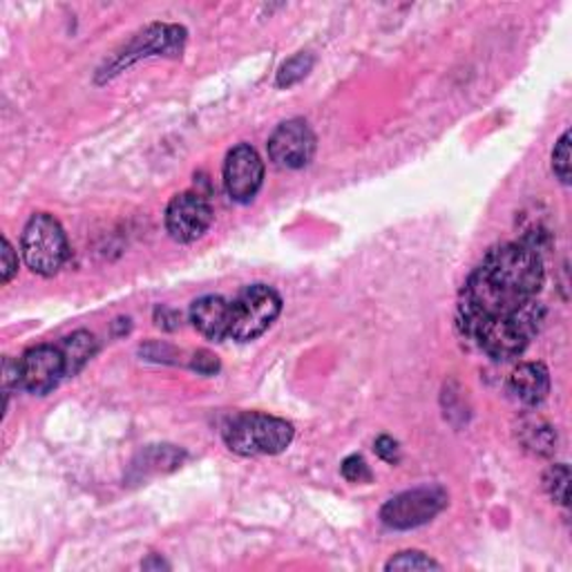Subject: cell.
I'll return each instance as SVG.
<instances>
[{"label":"cell","instance_id":"obj_11","mask_svg":"<svg viewBox=\"0 0 572 572\" xmlns=\"http://www.w3.org/2000/svg\"><path fill=\"white\" fill-rule=\"evenodd\" d=\"M19 367H21V388L36 396L50 394L54 388H59L61 378H67L65 358L61 349L54 345L32 347L19 360Z\"/></svg>","mask_w":572,"mask_h":572},{"label":"cell","instance_id":"obj_2","mask_svg":"<svg viewBox=\"0 0 572 572\" xmlns=\"http://www.w3.org/2000/svg\"><path fill=\"white\" fill-rule=\"evenodd\" d=\"M224 443L240 456H273L294 441V425L268 414H240L224 427Z\"/></svg>","mask_w":572,"mask_h":572},{"label":"cell","instance_id":"obj_22","mask_svg":"<svg viewBox=\"0 0 572 572\" xmlns=\"http://www.w3.org/2000/svg\"><path fill=\"white\" fill-rule=\"evenodd\" d=\"M373 447H375V454L380 458L392 463V465H396L401 460V447H399V443L392 436H380Z\"/></svg>","mask_w":572,"mask_h":572},{"label":"cell","instance_id":"obj_1","mask_svg":"<svg viewBox=\"0 0 572 572\" xmlns=\"http://www.w3.org/2000/svg\"><path fill=\"white\" fill-rule=\"evenodd\" d=\"M545 268L539 244H499L467 277L456 307V329L472 338L486 325L510 320L537 303Z\"/></svg>","mask_w":572,"mask_h":572},{"label":"cell","instance_id":"obj_9","mask_svg":"<svg viewBox=\"0 0 572 572\" xmlns=\"http://www.w3.org/2000/svg\"><path fill=\"white\" fill-rule=\"evenodd\" d=\"M316 155V135L303 119L284 121L268 139V157L279 168L298 170L311 163Z\"/></svg>","mask_w":572,"mask_h":572},{"label":"cell","instance_id":"obj_10","mask_svg":"<svg viewBox=\"0 0 572 572\" xmlns=\"http://www.w3.org/2000/svg\"><path fill=\"white\" fill-rule=\"evenodd\" d=\"M264 181V163L248 144L235 146L224 161V188L233 202L248 204L259 193Z\"/></svg>","mask_w":572,"mask_h":572},{"label":"cell","instance_id":"obj_6","mask_svg":"<svg viewBox=\"0 0 572 572\" xmlns=\"http://www.w3.org/2000/svg\"><path fill=\"white\" fill-rule=\"evenodd\" d=\"M445 506L447 492L441 486L416 488L390 499L380 510V519L388 528L412 530L430 523L438 512L445 510Z\"/></svg>","mask_w":572,"mask_h":572},{"label":"cell","instance_id":"obj_5","mask_svg":"<svg viewBox=\"0 0 572 572\" xmlns=\"http://www.w3.org/2000/svg\"><path fill=\"white\" fill-rule=\"evenodd\" d=\"M282 298L266 284H251L231 303V336L237 342L259 338L279 316Z\"/></svg>","mask_w":572,"mask_h":572},{"label":"cell","instance_id":"obj_16","mask_svg":"<svg viewBox=\"0 0 572 572\" xmlns=\"http://www.w3.org/2000/svg\"><path fill=\"white\" fill-rule=\"evenodd\" d=\"M314 67V56L309 52H300L286 61L277 72V87H292L300 83Z\"/></svg>","mask_w":572,"mask_h":572},{"label":"cell","instance_id":"obj_18","mask_svg":"<svg viewBox=\"0 0 572 572\" xmlns=\"http://www.w3.org/2000/svg\"><path fill=\"white\" fill-rule=\"evenodd\" d=\"M385 570H441V563H436L432 557L419 550H405L392 557L385 563Z\"/></svg>","mask_w":572,"mask_h":572},{"label":"cell","instance_id":"obj_21","mask_svg":"<svg viewBox=\"0 0 572 572\" xmlns=\"http://www.w3.org/2000/svg\"><path fill=\"white\" fill-rule=\"evenodd\" d=\"M190 367H193L202 375H213V373L220 371V360H218L215 353H211L206 349H200L193 358H190Z\"/></svg>","mask_w":572,"mask_h":572},{"label":"cell","instance_id":"obj_20","mask_svg":"<svg viewBox=\"0 0 572 572\" xmlns=\"http://www.w3.org/2000/svg\"><path fill=\"white\" fill-rule=\"evenodd\" d=\"M342 476L349 484H369L371 481V469L364 463L362 456H349L342 463Z\"/></svg>","mask_w":572,"mask_h":572},{"label":"cell","instance_id":"obj_4","mask_svg":"<svg viewBox=\"0 0 572 572\" xmlns=\"http://www.w3.org/2000/svg\"><path fill=\"white\" fill-rule=\"evenodd\" d=\"M23 259L36 275H56L70 257V246L63 226L47 213L30 218L21 240Z\"/></svg>","mask_w":572,"mask_h":572},{"label":"cell","instance_id":"obj_15","mask_svg":"<svg viewBox=\"0 0 572 572\" xmlns=\"http://www.w3.org/2000/svg\"><path fill=\"white\" fill-rule=\"evenodd\" d=\"M519 441L526 449L539 456H550L557 449V434L552 425L541 419H528L519 425Z\"/></svg>","mask_w":572,"mask_h":572},{"label":"cell","instance_id":"obj_8","mask_svg":"<svg viewBox=\"0 0 572 572\" xmlns=\"http://www.w3.org/2000/svg\"><path fill=\"white\" fill-rule=\"evenodd\" d=\"M213 224L211 204L198 193L174 195L166 209V229L174 242L190 244L204 237Z\"/></svg>","mask_w":572,"mask_h":572},{"label":"cell","instance_id":"obj_3","mask_svg":"<svg viewBox=\"0 0 572 572\" xmlns=\"http://www.w3.org/2000/svg\"><path fill=\"white\" fill-rule=\"evenodd\" d=\"M543 320H545V307L537 300L510 320L481 327L469 340L495 360H512L528 349V345L541 331Z\"/></svg>","mask_w":572,"mask_h":572},{"label":"cell","instance_id":"obj_23","mask_svg":"<svg viewBox=\"0 0 572 572\" xmlns=\"http://www.w3.org/2000/svg\"><path fill=\"white\" fill-rule=\"evenodd\" d=\"M19 271V255L12 248L10 240H3V282L8 284Z\"/></svg>","mask_w":572,"mask_h":572},{"label":"cell","instance_id":"obj_14","mask_svg":"<svg viewBox=\"0 0 572 572\" xmlns=\"http://www.w3.org/2000/svg\"><path fill=\"white\" fill-rule=\"evenodd\" d=\"M59 349L65 358V373L70 378L76 375L89 362V358L97 353V340L89 331H74L59 345Z\"/></svg>","mask_w":572,"mask_h":572},{"label":"cell","instance_id":"obj_13","mask_svg":"<svg viewBox=\"0 0 572 572\" xmlns=\"http://www.w3.org/2000/svg\"><path fill=\"white\" fill-rule=\"evenodd\" d=\"M508 388L519 403L537 407L550 394V373L541 362H523L512 371Z\"/></svg>","mask_w":572,"mask_h":572},{"label":"cell","instance_id":"obj_12","mask_svg":"<svg viewBox=\"0 0 572 572\" xmlns=\"http://www.w3.org/2000/svg\"><path fill=\"white\" fill-rule=\"evenodd\" d=\"M190 322L204 338L222 342L231 336V303L222 296H204L190 305Z\"/></svg>","mask_w":572,"mask_h":572},{"label":"cell","instance_id":"obj_17","mask_svg":"<svg viewBox=\"0 0 572 572\" xmlns=\"http://www.w3.org/2000/svg\"><path fill=\"white\" fill-rule=\"evenodd\" d=\"M543 486L545 492L550 495V499L559 506H568V486H570V469L565 463H557L552 465L545 476H543Z\"/></svg>","mask_w":572,"mask_h":572},{"label":"cell","instance_id":"obj_19","mask_svg":"<svg viewBox=\"0 0 572 572\" xmlns=\"http://www.w3.org/2000/svg\"><path fill=\"white\" fill-rule=\"evenodd\" d=\"M552 170L561 183H570V130L561 135L552 150Z\"/></svg>","mask_w":572,"mask_h":572},{"label":"cell","instance_id":"obj_7","mask_svg":"<svg viewBox=\"0 0 572 572\" xmlns=\"http://www.w3.org/2000/svg\"><path fill=\"white\" fill-rule=\"evenodd\" d=\"M186 45V30L179 25H150L135 41L117 54V59L108 65L106 76L119 74L124 67L133 65L139 59L148 56H181Z\"/></svg>","mask_w":572,"mask_h":572}]
</instances>
